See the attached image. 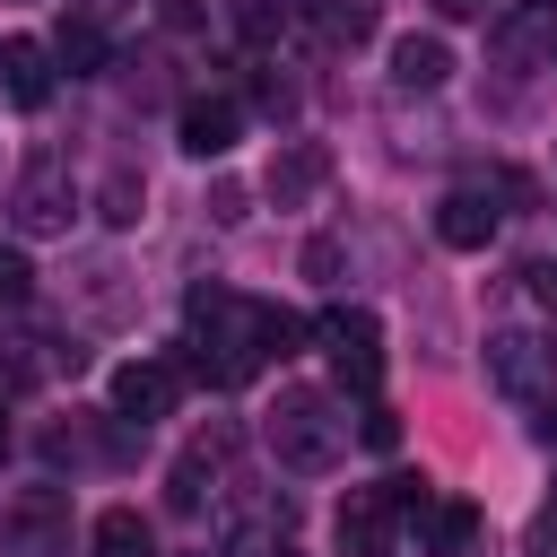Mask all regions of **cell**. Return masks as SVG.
<instances>
[{"label": "cell", "mask_w": 557, "mask_h": 557, "mask_svg": "<svg viewBox=\"0 0 557 557\" xmlns=\"http://www.w3.org/2000/svg\"><path fill=\"white\" fill-rule=\"evenodd\" d=\"M357 435H366L374 453H392V444H400V418H392L383 400H366V418H357Z\"/></svg>", "instance_id": "obj_22"}, {"label": "cell", "mask_w": 557, "mask_h": 557, "mask_svg": "<svg viewBox=\"0 0 557 557\" xmlns=\"http://www.w3.org/2000/svg\"><path fill=\"white\" fill-rule=\"evenodd\" d=\"M444 17H487V0H435Z\"/></svg>", "instance_id": "obj_27"}, {"label": "cell", "mask_w": 557, "mask_h": 557, "mask_svg": "<svg viewBox=\"0 0 557 557\" xmlns=\"http://www.w3.org/2000/svg\"><path fill=\"white\" fill-rule=\"evenodd\" d=\"M174 392H183V374H174V357H131L122 374H113V418H165L174 409Z\"/></svg>", "instance_id": "obj_7"}, {"label": "cell", "mask_w": 557, "mask_h": 557, "mask_svg": "<svg viewBox=\"0 0 557 557\" xmlns=\"http://www.w3.org/2000/svg\"><path fill=\"white\" fill-rule=\"evenodd\" d=\"M26 296H35V261H26V252H17V244H0V305H9V313H17V305H26Z\"/></svg>", "instance_id": "obj_21"}, {"label": "cell", "mask_w": 557, "mask_h": 557, "mask_svg": "<svg viewBox=\"0 0 557 557\" xmlns=\"http://www.w3.org/2000/svg\"><path fill=\"white\" fill-rule=\"evenodd\" d=\"M305 339H313L305 313H287V305H261V313H252V348H261V366H270V357H296Z\"/></svg>", "instance_id": "obj_17"}, {"label": "cell", "mask_w": 557, "mask_h": 557, "mask_svg": "<svg viewBox=\"0 0 557 557\" xmlns=\"http://www.w3.org/2000/svg\"><path fill=\"white\" fill-rule=\"evenodd\" d=\"M548 522H557V505H548Z\"/></svg>", "instance_id": "obj_31"}, {"label": "cell", "mask_w": 557, "mask_h": 557, "mask_svg": "<svg viewBox=\"0 0 557 557\" xmlns=\"http://www.w3.org/2000/svg\"><path fill=\"white\" fill-rule=\"evenodd\" d=\"M453 78V52H444V35H400L392 44V87H418V96H435Z\"/></svg>", "instance_id": "obj_13"}, {"label": "cell", "mask_w": 557, "mask_h": 557, "mask_svg": "<svg viewBox=\"0 0 557 557\" xmlns=\"http://www.w3.org/2000/svg\"><path fill=\"white\" fill-rule=\"evenodd\" d=\"M522 278H531V296H540V305H548V313H557V261H531V270H522Z\"/></svg>", "instance_id": "obj_25"}, {"label": "cell", "mask_w": 557, "mask_h": 557, "mask_svg": "<svg viewBox=\"0 0 557 557\" xmlns=\"http://www.w3.org/2000/svg\"><path fill=\"white\" fill-rule=\"evenodd\" d=\"M9 209H17V226H26V235H61V226H70V209H78L70 165H61V157H26V174H17V191H9Z\"/></svg>", "instance_id": "obj_3"}, {"label": "cell", "mask_w": 557, "mask_h": 557, "mask_svg": "<svg viewBox=\"0 0 557 557\" xmlns=\"http://www.w3.org/2000/svg\"><path fill=\"white\" fill-rule=\"evenodd\" d=\"M0 96H9L17 113H44V104H52V44L9 35V44H0Z\"/></svg>", "instance_id": "obj_8"}, {"label": "cell", "mask_w": 557, "mask_h": 557, "mask_svg": "<svg viewBox=\"0 0 557 557\" xmlns=\"http://www.w3.org/2000/svg\"><path fill=\"white\" fill-rule=\"evenodd\" d=\"M87 9H122V0H87Z\"/></svg>", "instance_id": "obj_28"}, {"label": "cell", "mask_w": 557, "mask_h": 557, "mask_svg": "<svg viewBox=\"0 0 557 557\" xmlns=\"http://www.w3.org/2000/svg\"><path fill=\"white\" fill-rule=\"evenodd\" d=\"M17 531H26V557H61V496H26Z\"/></svg>", "instance_id": "obj_18"}, {"label": "cell", "mask_w": 557, "mask_h": 557, "mask_svg": "<svg viewBox=\"0 0 557 557\" xmlns=\"http://www.w3.org/2000/svg\"><path fill=\"white\" fill-rule=\"evenodd\" d=\"M313 339L331 348V366H339V383H357V392H374V374H383V322H374L366 305H331V313L313 322Z\"/></svg>", "instance_id": "obj_2"}, {"label": "cell", "mask_w": 557, "mask_h": 557, "mask_svg": "<svg viewBox=\"0 0 557 557\" xmlns=\"http://www.w3.org/2000/svg\"><path fill=\"white\" fill-rule=\"evenodd\" d=\"M531 426H540V435H548V444H557V392H548V400H540V418H531Z\"/></svg>", "instance_id": "obj_26"}, {"label": "cell", "mask_w": 557, "mask_h": 557, "mask_svg": "<svg viewBox=\"0 0 557 557\" xmlns=\"http://www.w3.org/2000/svg\"><path fill=\"white\" fill-rule=\"evenodd\" d=\"M87 548H96V557H157V531H148L139 505H104L96 531H87Z\"/></svg>", "instance_id": "obj_14"}, {"label": "cell", "mask_w": 557, "mask_h": 557, "mask_svg": "<svg viewBox=\"0 0 557 557\" xmlns=\"http://www.w3.org/2000/svg\"><path fill=\"white\" fill-rule=\"evenodd\" d=\"M0 453H9V418H0Z\"/></svg>", "instance_id": "obj_29"}, {"label": "cell", "mask_w": 557, "mask_h": 557, "mask_svg": "<svg viewBox=\"0 0 557 557\" xmlns=\"http://www.w3.org/2000/svg\"><path fill=\"white\" fill-rule=\"evenodd\" d=\"M548 70H557V44H548Z\"/></svg>", "instance_id": "obj_30"}, {"label": "cell", "mask_w": 557, "mask_h": 557, "mask_svg": "<svg viewBox=\"0 0 557 557\" xmlns=\"http://www.w3.org/2000/svg\"><path fill=\"white\" fill-rule=\"evenodd\" d=\"M548 374H557V348H548L540 331H487V383H496V392L540 400Z\"/></svg>", "instance_id": "obj_4"}, {"label": "cell", "mask_w": 557, "mask_h": 557, "mask_svg": "<svg viewBox=\"0 0 557 557\" xmlns=\"http://www.w3.org/2000/svg\"><path fill=\"white\" fill-rule=\"evenodd\" d=\"M339 444H348L339 400H331V392H313V383H287V392H278V409H270V453H278V470H331V461H339Z\"/></svg>", "instance_id": "obj_1"}, {"label": "cell", "mask_w": 557, "mask_h": 557, "mask_svg": "<svg viewBox=\"0 0 557 557\" xmlns=\"http://www.w3.org/2000/svg\"><path fill=\"white\" fill-rule=\"evenodd\" d=\"M366 35H374V9L366 0H322V44H348L357 52Z\"/></svg>", "instance_id": "obj_20"}, {"label": "cell", "mask_w": 557, "mask_h": 557, "mask_svg": "<svg viewBox=\"0 0 557 557\" xmlns=\"http://www.w3.org/2000/svg\"><path fill=\"white\" fill-rule=\"evenodd\" d=\"M305 278H339V235H313L305 244Z\"/></svg>", "instance_id": "obj_23"}, {"label": "cell", "mask_w": 557, "mask_h": 557, "mask_svg": "<svg viewBox=\"0 0 557 557\" xmlns=\"http://www.w3.org/2000/svg\"><path fill=\"white\" fill-rule=\"evenodd\" d=\"M174 139H183V157H226L244 139V104L235 96H191L183 122H174Z\"/></svg>", "instance_id": "obj_9"}, {"label": "cell", "mask_w": 557, "mask_h": 557, "mask_svg": "<svg viewBox=\"0 0 557 557\" xmlns=\"http://www.w3.org/2000/svg\"><path fill=\"white\" fill-rule=\"evenodd\" d=\"M331 531H339V548H348V557H392L400 513H392V496H383V487H348V496H339V513H331Z\"/></svg>", "instance_id": "obj_6"}, {"label": "cell", "mask_w": 557, "mask_h": 557, "mask_svg": "<svg viewBox=\"0 0 557 557\" xmlns=\"http://www.w3.org/2000/svg\"><path fill=\"white\" fill-rule=\"evenodd\" d=\"M331 183V148L322 139H287L278 157H270V174H261V191L278 200V209H296V200H313Z\"/></svg>", "instance_id": "obj_10"}, {"label": "cell", "mask_w": 557, "mask_h": 557, "mask_svg": "<svg viewBox=\"0 0 557 557\" xmlns=\"http://www.w3.org/2000/svg\"><path fill=\"white\" fill-rule=\"evenodd\" d=\"M226 461H235V426H209V435H191V444H183V461H174V487H165V505H174V513H200Z\"/></svg>", "instance_id": "obj_5"}, {"label": "cell", "mask_w": 557, "mask_h": 557, "mask_svg": "<svg viewBox=\"0 0 557 557\" xmlns=\"http://www.w3.org/2000/svg\"><path fill=\"white\" fill-rule=\"evenodd\" d=\"M52 70L96 78V70H104V26H96V17H70V26L52 35Z\"/></svg>", "instance_id": "obj_15"}, {"label": "cell", "mask_w": 557, "mask_h": 557, "mask_svg": "<svg viewBox=\"0 0 557 557\" xmlns=\"http://www.w3.org/2000/svg\"><path fill=\"white\" fill-rule=\"evenodd\" d=\"M96 200H104V209H96V218H104V226H131V218H139V200H148V183H139V174H131V165H113V174H104V191H96Z\"/></svg>", "instance_id": "obj_19"}, {"label": "cell", "mask_w": 557, "mask_h": 557, "mask_svg": "<svg viewBox=\"0 0 557 557\" xmlns=\"http://www.w3.org/2000/svg\"><path fill=\"white\" fill-rule=\"evenodd\" d=\"M418 540H426V557H470V548L487 540V513H479L470 496H435V505L418 513Z\"/></svg>", "instance_id": "obj_11"}, {"label": "cell", "mask_w": 557, "mask_h": 557, "mask_svg": "<svg viewBox=\"0 0 557 557\" xmlns=\"http://www.w3.org/2000/svg\"><path fill=\"white\" fill-rule=\"evenodd\" d=\"M435 244H453V252H487V244H496V209H487V191H444V200H435Z\"/></svg>", "instance_id": "obj_12"}, {"label": "cell", "mask_w": 557, "mask_h": 557, "mask_svg": "<svg viewBox=\"0 0 557 557\" xmlns=\"http://www.w3.org/2000/svg\"><path fill=\"white\" fill-rule=\"evenodd\" d=\"M496 35H505L513 52H548V44H557V0H513V9L496 17Z\"/></svg>", "instance_id": "obj_16"}, {"label": "cell", "mask_w": 557, "mask_h": 557, "mask_svg": "<svg viewBox=\"0 0 557 557\" xmlns=\"http://www.w3.org/2000/svg\"><path fill=\"white\" fill-rule=\"evenodd\" d=\"M209 218L235 226V218H244V183H218V191H209Z\"/></svg>", "instance_id": "obj_24"}]
</instances>
